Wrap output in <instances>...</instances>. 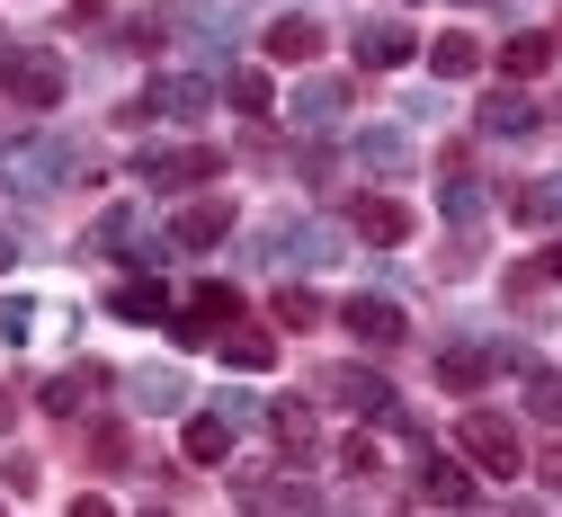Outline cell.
<instances>
[{"instance_id": "obj_1", "label": "cell", "mask_w": 562, "mask_h": 517, "mask_svg": "<svg viewBox=\"0 0 562 517\" xmlns=\"http://www.w3.org/2000/svg\"><path fill=\"white\" fill-rule=\"evenodd\" d=\"M0 90H10L27 116H45V108H63L72 71H63V54H45V45H10V54H0Z\"/></svg>"}, {"instance_id": "obj_2", "label": "cell", "mask_w": 562, "mask_h": 517, "mask_svg": "<svg viewBox=\"0 0 562 517\" xmlns=\"http://www.w3.org/2000/svg\"><path fill=\"white\" fill-rule=\"evenodd\" d=\"M456 447L491 473V482H518L527 473V447H518V419H501V411H464L456 419Z\"/></svg>"}, {"instance_id": "obj_3", "label": "cell", "mask_w": 562, "mask_h": 517, "mask_svg": "<svg viewBox=\"0 0 562 517\" xmlns=\"http://www.w3.org/2000/svg\"><path fill=\"white\" fill-rule=\"evenodd\" d=\"M224 170V153L215 143H170V153H134V179H161V188H179V179H215Z\"/></svg>"}, {"instance_id": "obj_4", "label": "cell", "mask_w": 562, "mask_h": 517, "mask_svg": "<svg viewBox=\"0 0 562 517\" xmlns=\"http://www.w3.org/2000/svg\"><path fill=\"white\" fill-rule=\"evenodd\" d=\"M339 322L358 330L367 348H402V339H411V322H402V304H384V294H348V304H339Z\"/></svg>"}, {"instance_id": "obj_5", "label": "cell", "mask_w": 562, "mask_h": 517, "mask_svg": "<svg viewBox=\"0 0 562 517\" xmlns=\"http://www.w3.org/2000/svg\"><path fill=\"white\" fill-rule=\"evenodd\" d=\"M224 233H233V196H196L179 224H170V241H179V250H215Z\"/></svg>"}, {"instance_id": "obj_6", "label": "cell", "mask_w": 562, "mask_h": 517, "mask_svg": "<svg viewBox=\"0 0 562 517\" xmlns=\"http://www.w3.org/2000/svg\"><path fill=\"white\" fill-rule=\"evenodd\" d=\"M322 393H339L348 411H367V419H384V411H393V384H384V375H367V366H330Z\"/></svg>"}, {"instance_id": "obj_7", "label": "cell", "mask_w": 562, "mask_h": 517, "mask_svg": "<svg viewBox=\"0 0 562 517\" xmlns=\"http://www.w3.org/2000/svg\"><path fill=\"white\" fill-rule=\"evenodd\" d=\"M411 45H419V36H411L402 19H367V27H358V63H367V71H402Z\"/></svg>"}, {"instance_id": "obj_8", "label": "cell", "mask_w": 562, "mask_h": 517, "mask_svg": "<svg viewBox=\"0 0 562 517\" xmlns=\"http://www.w3.org/2000/svg\"><path fill=\"white\" fill-rule=\"evenodd\" d=\"M429 71H438V81H473V71H482V36H473V27L429 36Z\"/></svg>"}, {"instance_id": "obj_9", "label": "cell", "mask_w": 562, "mask_h": 517, "mask_svg": "<svg viewBox=\"0 0 562 517\" xmlns=\"http://www.w3.org/2000/svg\"><path fill=\"white\" fill-rule=\"evenodd\" d=\"M108 393V366H63V375L45 384V411H63V419H72V411H90Z\"/></svg>"}, {"instance_id": "obj_10", "label": "cell", "mask_w": 562, "mask_h": 517, "mask_svg": "<svg viewBox=\"0 0 562 517\" xmlns=\"http://www.w3.org/2000/svg\"><path fill=\"white\" fill-rule=\"evenodd\" d=\"M322 45H330V36H322V19H304V10L268 27V54H277V63H313Z\"/></svg>"}, {"instance_id": "obj_11", "label": "cell", "mask_w": 562, "mask_h": 517, "mask_svg": "<svg viewBox=\"0 0 562 517\" xmlns=\"http://www.w3.org/2000/svg\"><path fill=\"white\" fill-rule=\"evenodd\" d=\"M509 214H518L527 233H553V224H562V179H527V188L509 196Z\"/></svg>"}, {"instance_id": "obj_12", "label": "cell", "mask_w": 562, "mask_h": 517, "mask_svg": "<svg viewBox=\"0 0 562 517\" xmlns=\"http://www.w3.org/2000/svg\"><path fill=\"white\" fill-rule=\"evenodd\" d=\"M188 108H205V81H188V71H170V81H153L134 99V116H188Z\"/></svg>"}, {"instance_id": "obj_13", "label": "cell", "mask_w": 562, "mask_h": 517, "mask_svg": "<svg viewBox=\"0 0 562 517\" xmlns=\"http://www.w3.org/2000/svg\"><path fill=\"white\" fill-rule=\"evenodd\" d=\"M233 428H241L233 411H196V419H188V456H196V464H224V456H233Z\"/></svg>"}, {"instance_id": "obj_14", "label": "cell", "mask_w": 562, "mask_h": 517, "mask_svg": "<svg viewBox=\"0 0 562 517\" xmlns=\"http://www.w3.org/2000/svg\"><path fill=\"white\" fill-rule=\"evenodd\" d=\"M205 322H241V294H233V285H196V294H188L179 339H205Z\"/></svg>"}, {"instance_id": "obj_15", "label": "cell", "mask_w": 562, "mask_h": 517, "mask_svg": "<svg viewBox=\"0 0 562 517\" xmlns=\"http://www.w3.org/2000/svg\"><path fill=\"white\" fill-rule=\"evenodd\" d=\"M358 233L367 241H411V205L402 196H358Z\"/></svg>"}, {"instance_id": "obj_16", "label": "cell", "mask_w": 562, "mask_h": 517, "mask_svg": "<svg viewBox=\"0 0 562 517\" xmlns=\"http://www.w3.org/2000/svg\"><path fill=\"white\" fill-rule=\"evenodd\" d=\"M19 179H36V188L72 179V143H27V153H19Z\"/></svg>"}, {"instance_id": "obj_17", "label": "cell", "mask_w": 562, "mask_h": 517, "mask_svg": "<svg viewBox=\"0 0 562 517\" xmlns=\"http://www.w3.org/2000/svg\"><path fill=\"white\" fill-rule=\"evenodd\" d=\"M482 375H491V348H447V357H438V384H447V393H473Z\"/></svg>"}, {"instance_id": "obj_18", "label": "cell", "mask_w": 562, "mask_h": 517, "mask_svg": "<svg viewBox=\"0 0 562 517\" xmlns=\"http://www.w3.org/2000/svg\"><path fill=\"white\" fill-rule=\"evenodd\" d=\"M527 125H536V108H527L518 90H491V99H482V134H527Z\"/></svg>"}, {"instance_id": "obj_19", "label": "cell", "mask_w": 562, "mask_h": 517, "mask_svg": "<svg viewBox=\"0 0 562 517\" xmlns=\"http://www.w3.org/2000/svg\"><path fill=\"white\" fill-rule=\"evenodd\" d=\"M544 63H553V36H509V45H501V71H509V81H536Z\"/></svg>"}, {"instance_id": "obj_20", "label": "cell", "mask_w": 562, "mask_h": 517, "mask_svg": "<svg viewBox=\"0 0 562 517\" xmlns=\"http://www.w3.org/2000/svg\"><path fill=\"white\" fill-rule=\"evenodd\" d=\"M339 108H348V90H339V81H304V90H295V125H330Z\"/></svg>"}, {"instance_id": "obj_21", "label": "cell", "mask_w": 562, "mask_h": 517, "mask_svg": "<svg viewBox=\"0 0 562 517\" xmlns=\"http://www.w3.org/2000/svg\"><path fill=\"white\" fill-rule=\"evenodd\" d=\"M358 161H367V170H402V161H411V134H393V125L358 134Z\"/></svg>"}, {"instance_id": "obj_22", "label": "cell", "mask_w": 562, "mask_h": 517, "mask_svg": "<svg viewBox=\"0 0 562 517\" xmlns=\"http://www.w3.org/2000/svg\"><path fill=\"white\" fill-rule=\"evenodd\" d=\"M527 411L544 428H562V375H553V366H527Z\"/></svg>"}, {"instance_id": "obj_23", "label": "cell", "mask_w": 562, "mask_h": 517, "mask_svg": "<svg viewBox=\"0 0 562 517\" xmlns=\"http://www.w3.org/2000/svg\"><path fill=\"white\" fill-rule=\"evenodd\" d=\"M134 393H144V411H179V402H188V384L170 375V366H144V375H134Z\"/></svg>"}, {"instance_id": "obj_24", "label": "cell", "mask_w": 562, "mask_h": 517, "mask_svg": "<svg viewBox=\"0 0 562 517\" xmlns=\"http://www.w3.org/2000/svg\"><path fill=\"white\" fill-rule=\"evenodd\" d=\"M108 304H116L125 322H161V313H170V294H161V285H116Z\"/></svg>"}, {"instance_id": "obj_25", "label": "cell", "mask_w": 562, "mask_h": 517, "mask_svg": "<svg viewBox=\"0 0 562 517\" xmlns=\"http://www.w3.org/2000/svg\"><path fill=\"white\" fill-rule=\"evenodd\" d=\"M224 366H250V375H268V366H277V339H268V330H241V339H224Z\"/></svg>"}, {"instance_id": "obj_26", "label": "cell", "mask_w": 562, "mask_h": 517, "mask_svg": "<svg viewBox=\"0 0 562 517\" xmlns=\"http://www.w3.org/2000/svg\"><path fill=\"white\" fill-rule=\"evenodd\" d=\"M419 491H429V499H447V508H464V499H473V482H464V473H456L447 456H438L429 473H419Z\"/></svg>"}, {"instance_id": "obj_27", "label": "cell", "mask_w": 562, "mask_h": 517, "mask_svg": "<svg viewBox=\"0 0 562 517\" xmlns=\"http://www.w3.org/2000/svg\"><path fill=\"white\" fill-rule=\"evenodd\" d=\"M277 322H286V330H313V322H322V294H313V285H286V294H277Z\"/></svg>"}, {"instance_id": "obj_28", "label": "cell", "mask_w": 562, "mask_h": 517, "mask_svg": "<svg viewBox=\"0 0 562 517\" xmlns=\"http://www.w3.org/2000/svg\"><path fill=\"white\" fill-rule=\"evenodd\" d=\"M277 437L304 456V447H313V411H304V402H277Z\"/></svg>"}, {"instance_id": "obj_29", "label": "cell", "mask_w": 562, "mask_h": 517, "mask_svg": "<svg viewBox=\"0 0 562 517\" xmlns=\"http://www.w3.org/2000/svg\"><path fill=\"white\" fill-rule=\"evenodd\" d=\"M233 108H250V116H268V71H233Z\"/></svg>"}, {"instance_id": "obj_30", "label": "cell", "mask_w": 562, "mask_h": 517, "mask_svg": "<svg viewBox=\"0 0 562 517\" xmlns=\"http://www.w3.org/2000/svg\"><path fill=\"white\" fill-rule=\"evenodd\" d=\"M447 214H456V224H473V214H482V196H473V179H456V188H447Z\"/></svg>"}, {"instance_id": "obj_31", "label": "cell", "mask_w": 562, "mask_h": 517, "mask_svg": "<svg viewBox=\"0 0 562 517\" xmlns=\"http://www.w3.org/2000/svg\"><path fill=\"white\" fill-rule=\"evenodd\" d=\"M72 517H116V508H108L99 491H81V499H72Z\"/></svg>"}, {"instance_id": "obj_32", "label": "cell", "mask_w": 562, "mask_h": 517, "mask_svg": "<svg viewBox=\"0 0 562 517\" xmlns=\"http://www.w3.org/2000/svg\"><path fill=\"white\" fill-rule=\"evenodd\" d=\"M544 277H553V285H562V241H553V250H544Z\"/></svg>"}, {"instance_id": "obj_33", "label": "cell", "mask_w": 562, "mask_h": 517, "mask_svg": "<svg viewBox=\"0 0 562 517\" xmlns=\"http://www.w3.org/2000/svg\"><path fill=\"white\" fill-rule=\"evenodd\" d=\"M10 419H19V402H10V393H0V428H10Z\"/></svg>"}]
</instances>
